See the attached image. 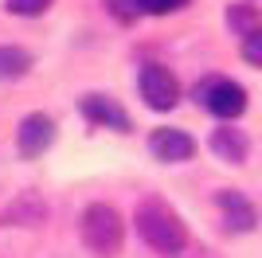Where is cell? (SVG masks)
Here are the masks:
<instances>
[{
  "instance_id": "7c38bea8",
  "label": "cell",
  "mask_w": 262,
  "mask_h": 258,
  "mask_svg": "<svg viewBox=\"0 0 262 258\" xmlns=\"http://www.w3.org/2000/svg\"><path fill=\"white\" fill-rule=\"evenodd\" d=\"M43 215H47V207H43V204H35V196H24V204H20V207H8L4 223H8V219H20V223H39Z\"/></svg>"
},
{
  "instance_id": "30bf717a",
  "label": "cell",
  "mask_w": 262,
  "mask_h": 258,
  "mask_svg": "<svg viewBox=\"0 0 262 258\" xmlns=\"http://www.w3.org/2000/svg\"><path fill=\"white\" fill-rule=\"evenodd\" d=\"M32 71V55L24 47H0V78H20Z\"/></svg>"
},
{
  "instance_id": "3957f363",
  "label": "cell",
  "mask_w": 262,
  "mask_h": 258,
  "mask_svg": "<svg viewBox=\"0 0 262 258\" xmlns=\"http://www.w3.org/2000/svg\"><path fill=\"white\" fill-rule=\"evenodd\" d=\"M196 98L223 121L239 118L243 110H247V90L239 82H231V78H208L204 86H196Z\"/></svg>"
},
{
  "instance_id": "5bb4252c",
  "label": "cell",
  "mask_w": 262,
  "mask_h": 258,
  "mask_svg": "<svg viewBox=\"0 0 262 258\" xmlns=\"http://www.w3.org/2000/svg\"><path fill=\"white\" fill-rule=\"evenodd\" d=\"M243 59H247V63H254V67H262V28L254 35H247V39H243Z\"/></svg>"
},
{
  "instance_id": "ba28073f",
  "label": "cell",
  "mask_w": 262,
  "mask_h": 258,
  "mask_svg": "<svg viewBox=\"0 0 262 258\" xmlns=\"http://www.w3.org/2000/svg\"><path fill=\"white\" fill-rule=\"evenodd\" d=\"M215 204H219V211H223V219H227L231 231H251L254 227V207H251L247 196H239V192L227 188V192L215 196Z\"/></svg>"
},
{
  "instance_id": "7a4b0ae2",
  "label": "cell",
  "mask_w": 262,
  "mask_h": 258,
  "mask_svg": "<svg viewBox=\"0 0 262 258\" xmlns=\"http://www.w3.org/2000/svg\"><path fill=\"white\" fill-rule=\"evenodd\" d=\"M78 231H82L86 250L98 258H114L121 250V239H125L121 215H118V207H110V204H90L82 211V227Z\"/></svg>"
},
{
  "instance_id": "8fae6325",
  "label": "cell",
  "mask_w": 262,
  "mask_h": 258,
  "mask_svg": "<svg viewBox=\"0 0 262 258\" xmlns=\"http://www.w3.org/2000/svg\"><path fill=\"white\" fill-rule=\"evenodd\" d=\"M227 20H231V28H235V32H239L243 39H247V35H254V32L262 28L258 12H254V8H247V4H235V8L227 12Z\"/></svg>"
},
{
  "instance_id": "52a82bcc",
  "label": "cell",
  "mask_w": 262,
  "mask_h": 258,
  "mask_svg": "<svg viewBox=\"0 0 262 258\" xmlns=\"http://www.w3.org/2000/svg\"><path fill=\"white\" fill-rule=\"evenodd\" d=\"M149 149L161 157V161H188L192 153H196V141L188 137L184 129H153V137H149Z\"/></svg>"
},
{
  "instance_id": "9c48e42d",
  "label": "cell",
  "mask_w": 262,
  "mask_h": 258,
  "mask_svg": "<svg viewBox=\"0 0 262 258\" xmlns=\"http://www.w3.org/2000/svg\"><path fill=\"white\" fill-rule=\"evenodd\" d=\"M211 149L231 164L247 161V137H243L239 129H215V133H211Z\"/></svg>"
},
{
  "instance_id": "2e32d148",
  "label": "cell",
  "mask_w": 262,
  "mask_h": 258,
  "mask_svg": "<svg viewBox=\"0 0 262 258\" xmlns=\"http://www.w3.org/2000/svg\"><path fill=\"white\" fill-rule=\"evenodd\" d=\"M137 4H141V12H149V16H164V12L184 8L188 0H137Z\"/></svg>"
},
{
  "instance_id": "6da1fadb",
  "label": "cell",
  "mask_w": 262,
  "mask_h": 258,
  "mask_svg": "<svg viewBox=\"0 0 262 258\" xmlns=\"http://www.w3.org/2000/svg\"><path fill=\"white\" fill-rule=\"evenodd\" d=\"M133 223H137V235L157 250V254H180L188 247V227L184 219L164 204V200H141L137 211H133Z\"/></svg>"
},
{
  "instance_id": "8992f818",
  "label": "cell",
  "mask_w": 262,
  "mask_h": 258,
  "mask_svg": "<svg viewBox=\"0 0 262 258\" xmlns=\"http://www.w3.org/2000/svg\"><path fill=\"white\" fill-rule=\"evenodd\" d=\"M82 114H86L94 125L118 129V133H125V129H129V114H125L114 98H106V94H86V98H82Z\"/></svg>"
},
{
  "instance_id": "5b68a950",
  "label": "cell",
  "mask_w": 262,
  "mask_h": 258,
  "mask_svg": "<svg viewBox=\"0 0 262 258\" xmlns=\"http://www.w3.org/2000/svg\"><path fill=\"white\" fill-rule=\"evenodd\" d=\"M55 141V121L47 114H28L16 129V145L24 157H43V149Z\"/></svg>"
},
{
  "instance_id": "277c9868",
  "label": "cell",
  "mask_w": 262,
  "mask_h": 258,
  "mask_svg": "<svg viewBox=\"0 0 262 258\" xmlns=\"http://www.w3.org/2000/svg\"><path fill=\"white\" fill-rule=\"evenodd\" d=\"M141 98L149 110H172L180 102V82H176V75L168 67L149 63L141 67Z\"/></svg>"
},
{
  "instance_id": "4fadbf2b",
  "label": "cell",
  "mask_w": 262,
  "mask_h": 258,
  "mask_svg": "<svg viewBox=\"0 0 262 258\" xmlns=\"http://www.w3.org/2000/svg\"><path fill=\"white\" fill-rule=\"evenodd\" d=\"M106 8L114 12L121 24H133L137 16H141V4H137V0H106Z\"/></svg>"
},
{
  "instance_id": "9a60e30c",
  "label": "cell",
  "mask_w": 262,
  "mask_h": 258,
  "mask_svg": "<svg viewBox=\"0 0 262 258\" xmlns=\"http://www.w3.org/2000/svg\"><path fill=\"white\" fill-rule=\"evenodd\" d=\"M47 4L51 0H8V12H16V16H39V12H47Z\"/></svg>"
}]
</instances>
